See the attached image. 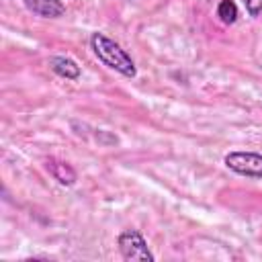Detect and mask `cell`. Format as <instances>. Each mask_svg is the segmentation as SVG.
I'll list each match as a JSON object with an SVG mask.
<instances>
[{"label": "cell", "mask_w": 262, "mask_h": 262, "mask_svg": "<svg viewBox=\"0 0 262 262\" xmlns=\"http://www.w3.org/2000/svg\"><path fill=\"white\" fill-rule=\"evenodd\" d=\"M90 43H92V49H94L96 57L104 66L117 70L119 74H123L127 78H133L135 76V63H133V59L113 39L104 37L102 33H94L92 39H90Z\"/></svg>", "instance_id": "6da1fadb"}, {"label": "cell", "mask_w": 262, "mask_h": 262, "mask_svg": "<svg viewBox=\"0 0 262 262\" xmlns=\"http://www.w3.org/2000/svg\"><path fill=\"white\" fill-rule=\"evenodd\" d=\"M119 250L125 260H137V262H151L154 256L147 250L145 239L135 229H125L119 235Z\"/></svg>", "instance_id": "7a4b0ae2"}, {"label": "cell", "mask_w": 262, "mask_h": 262, "mask_svg": "<svg viewBox=\"0 0 262 262\" xmlns=\"http://www.w3.org/2000/svg\"><path fill=\"white\" fill-rule=\"evenodd\" d=\"M225 166L242 176L262 178V156L254 151H231L225 156Z\"/></svg>", "instance_id": "3957f363"}, {"label": "cell", "mask_w": 262, "mask_h": 262, "mask_svg": "<svg viewBox=\"0 0 262 262\" xmlns=\"http://www.w3.org/2000/svg\"><path fill=\"white\" fill-rule=\"evenodd\" d=\"M23 4L39 14V16H47V18H55V16H61L63 14V4L59 0H23Z\"/></svg>", "instance_id": "277c9868"}, {"label": "cell", "mask_w": 262, "mask_h": 262, "mask_svg": "<svg viewBox=\"0 0 262 262\" xmlns=\"http://www.w3.org/2000/svg\"><path fill=\"white\" fill-rule=\"evenodd\" d=\"M49 68H51L55 74H59L61 78H68V80H76V78L80 76V66H78L76 61L68 59V57H59V55L51 57V59H49Z\"/></svg>", "instance_id": "5b68a950"}, {"label": "cell", "mask_w": 262, "mask_h": 262, "mask_svg": "<svg viewBox=\"0 0 262 262\" xmlns=\"http://www.w3.org/2000/svg\"><path fill=\"white\" fill-rule=\"evenodd\" d=\"M47 168L53 174V178L59 180L61 184H68L70 186V184L76 182V172H74V168L70 164H63V162H57V160H49L47 162Z\"/></svg>", "instance_id": "8992f818"}, {"label": "cell", "mask_w": 262, "mask_h": 262, "mask_svg": "<svg viewBox=\"0 0 262 262\" xmlns=\"http://www.w3.org/2000/svg\"><path fill=\"white\" fill-rule=\"evenodd\" d=\"M217 16L225 25L235 23V18H237V6H235V2L233 0H221L219 6H217Z\"/></svg>", "instance_id": "52a82bcc"}, {"label": "cell", "mask_w": 262, "mask_h": 262, "mask_svg": "<svg viewBox=\"0 0 262 262\" xmlns=\"http://www.w3.org/2000/svg\"><path fill=\"white\" fill-rule=\"evenodd\" d=\"M244 4H246V10L252 16H258L262 12V0H244Z\"/></svg>", "instance_id": "ba28073f"}]
</instances>
